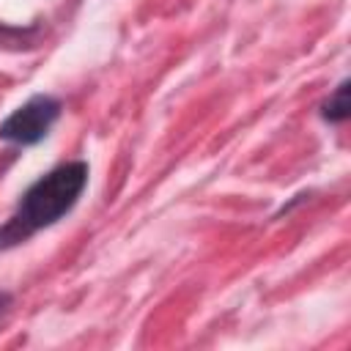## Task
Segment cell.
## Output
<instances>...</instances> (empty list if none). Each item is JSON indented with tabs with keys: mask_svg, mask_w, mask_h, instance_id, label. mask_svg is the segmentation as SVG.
Listing matches in <instances>:
<instances>
[{
	"mask_svg": "<svg viewBox=\"0 0 351 351\" xmlns=\"http://www.w3.org/2000/svg\"><path fill=\"white\" fill-rule=\"evenodd\" d=\"M60 110L63 104L55 96L36 93L0 123V140L14 145H36L49 134L52 123L60 118Z\"/></svg>",
	"mask_w": 351,
	"mask_h": 351,
	"instance_id": "2",
	"label": "cell"
},
{
	"mask_svg": "<svg viewBox=\"0 0 351 351\" xmlns=\"http://www.w3.org/2000/svg\"><path fill=\"white\" fill-rule=\"evenodd\" d=\"M351 115V101H348V80H343L321 104V118L329 123H343Z\"/></svg>",
	"mask_w": 351,
	"mask_h": 351,
	"instance_id": "3",
	"label": "cell"
},
{
	"mask_svg": "<svg viewBox=\"0 0 351 351\" xmlns=\"http://www.w3.org/2000/svg\"><path fill=\"white\" fill-rule=\"evenodd\" d=\"M11 302H14V296H11L8 291H0V318L11 310Z\"/></svg>",
	"mask_w": 351,
	"mask_h": 351,
	"instance_id": "4",
	"label": "cell"
},
{
	"mask_svg": "<svg viewBox=\"0 0 351 351\" xmlns=\"http://www.w3.org/2000/svg\"><path fill=\"white\" fill-rule=\"evenodd\" d=\"M88 165L77 159L63 162L44 173L38 181H33L19 197L11 217L0 225V252L25 244L38 230L52 228L58 219H63L82 197L88 186Z\"/></svg>",
	"mask_w": 351,
	"mask_h": 351,
	"instance_id": "1",
	"label": "cell"
}]
</instances>
